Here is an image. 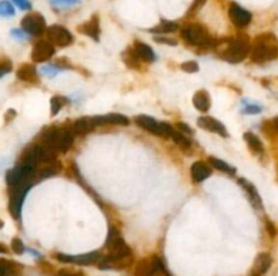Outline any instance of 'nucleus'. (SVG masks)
I'll list each match as a JSON object with an SVG mask.
<instances>
[{
  "mask_svg": "<svg viewBox=\"0 0 278 276\" xmlns=\"http://www.w3.org/2000/svg\"><path fill=\"white\" fill-rule=\"evenodd\" d=\"M212 175V168L205 161H195L190 168V176L194 183H202Z\"/></svg>",
  "mask_w": 278,
  "mask_h": 276,
  "instance_id": "nucleus-17",
  "label": "nucleus"
},
{
  "mask_svg": "<svg viewBox=\"0 0 278 276\" xmlns=\"http://www.w3.org/2000/svg\"><path fill=\"white\" fill-rule=\"evenodd\" d=\"M277 176H278V163H277Z\"/></svg>",
  "mask_w": 278,
  "mask_h": 276,
  "instance_id": "nucleus-49",
  "label": "nucleus"
},
{
  "mask_svg": "<svg viewBox=\"0 0 278 276\" xmlns=\"http://www.w3.org/2000/svg\"><path fill=\"white\" fill-rule=\"evenodd\" d=\"M57 276H84V275H83V272H79V271L61 270V271H58Z\"/></svg>",
  "mask_w": 278,
  "mask_h": 276,
  "instance_id": "nucleus-43",
  "label": "nucleus"
},
{
  "mask_svg": "<svg viewBox=\"0 0 278 276\" xmlns=\"http://www.w3.org/2000/svg\"><path fill=\"white\" fill-rule=\"evenodd\" d=\"M58 71H60V68H57L56 65H48V67H42V69H41V72L45 76H49V77L56 76L58 74Z\"/></svg>",
  "mask_w": 278,
  "mask_h": 276,
  "instance_id": "nucleus-37",
  "label": "nucleus"
},
{
  "mask_svg": "<svg viewBox=\"0 0 278 276\" xmlns=\"http://www.w3.org/2000/svg\"><path fill=\"white\" fill-rule=\"evenodd\" d=\"M278 57V38L273 33H262L251 42L250 60L255 64L273 61Z\"/></svg>",
  "mask_w": 278,
  "mask_h": 276,
  "instance_id": "nucleus-2",
  "label": "nucleus"
},
{
  "mask_svg": "<svg viewBox=\"0 0 278 276\" xmlns=\"http://www.w3.org/2000/svg\"><path fill=\"white\" fill-rule=\"evenodd\" d=\"M175 129L178 130V131H181V133H183L185 135H192L193 134V130L190 129V126L186 124H183V122H178V124L175 125Z\"/></svg>",
  "mask_w": 278,
  "mask_h": 276,
  "instance_id": "nucleus-40",
  "label": "nucleus"
},
{
  "mask_svg": "<svg viewBox=\"0 0 278 276\" xmlns=\"http://www.w3.org/2000/svg\"><path fill=\"white\" fill-rule=\"evenodd\" d=\"M15 15V8L8 0H1L0 1V17L10 18Z\"/></svg>",
  "mask_w": 278,
  "mask_h": 276,
  "instance_id": "nucleus-30",
  "label": "nucleus"
},
{
  "mask_svg": "<svg viewBox=\"0 0 278 276\" xmlns=\"http://www.w3.org/2000/svg\"><path fill=\"white\" fill-rule=\"evenodd\" d=\"M68 101V99H65L63 96H53L51 99V115L52 117H55L57 114L60 113V110L64 107V104Z\"/></svg>",
  "mask_w": 278,
  "mask_h": 276,
  "instance_id": "nucleus-29",
  "label": "nucleus"
},
{
  "mask_svg": "<svg viewBox=\"0 0 278 276\" xmlns=\"http://www.w3.org/2000/svg\"><path fill=\"white\" fill-rule=\"evenodd\" d=\"M262 111V107L261 106H258V104H247V106H244V108L242 110V114H259Z\"/></svg>",
  "mask_w": 278,
  "mask_h": 276,
  "instance_id": "nucleus-38",
  "label": "nucleus"
},
{
  "mask_svg": "<svg viewBox=\"0 0 278 276\" xmlns=\"http://www.w3.org/2000/svg\"><path fill=\"white\" fill-rule=\"evenodd\" d=\"M197 125H198V127L201 129L206 130V131H210V133H215V134H219L222 135V137H228V131L225 129V126L220 122V121H217V119L212 118V117H199L197 119Z\"/></svg>",
  "mask_w": 278,
  "mask_h": 276,
  "instance_id": "nucleus-11",
  "label": "nucleus"
},
{
  "mask_svg": "<svg viewBox=\"0 0 278 276\" xmlns=\"http://www.w3.org/2000/svg\"><path fill=\"white\" fill-rule=\"evenodd\" d=\"M265 124L270 127V129L273 130V131H276V133H278V117L277 118L272 119V121H267V122H265Z\"/></svg>",
  "mask_w": 278,
  "mask_h": 276,
  "instance_id": "nucleus-45",
  "label": "nucleus"
},
{
  "mask_svg": "<svg viewBox=\"0 0 278 276\" xmlns=\"http://www.w3.org/2000/svg\"><path fill=\"white\" fill-rule=\"evenodd\" d=\"M56 259L61 263H68V264H78V265H91L99 259V252H88L83 254H65V253H56Z\"/></svg>",
  "mask_w": 278,
  "mask_h": 276,
  "instance_id": "nucleus-10",
  "label": "nucleus"
},
{
  "mask_svg": "<svg viewBox=\"0 0 278 276\" xmlns=\"http://www.w3.org/2000/svg\"><path fill=\"white\" fill-rule=\"evenodd\" d=\"M135 124L141 127L142 130H145L148 133H151L153 135H158V137H162V131H160V124L158 121H155L152 117L149 115H137L135 118Z\"/></svg>",
  "mask_w": 278,
  "mask_h": 276,
  "instance_id": "nucleus-15",
  "label": "nucleus"
},
{
  "mask_svg": "<svg viewBox=\"0 0 278 276\" xmlns=\"http://www.w3.org/2000/svg\"><path fill=\"white\" fill-rule=\"evenodd\" d=\"M155 41H156L158 44H166V45H170V46L178 45V42H176V41L168 40V38H165V37H155Z\"/></svg>",
  "mask_w": 278,
  "mask_h": 276,
  "instance_id": "nucleus-44",
  "label": "nucleus"
},
{
  "mask_svg": "<svg viewBox=\"0 0 278 276\" xmlns=\"http://www.w3.org/2000/svg\"><path fill=\"white\" fill-rule=\"evenodd\" d=\"M92 122L97 126L101 125H121V126H128L129 125V119L126 118L125 115L122 114H105V115H95V117H91Z\"/></svg>",
  "mask_w": 278,
  "mask_h": 276,
  "instance_id": "nucleus-14",
  "label": "nucleus"
},
{
  "mask_svg": "<svg viewBox=\"0 0 278 276\" xmlns=\"http://www.w3.org/2000/svg\"><path fill=\"white\" fill-rule=\"evenodd\" d=\"M74 138L75 134L72 133L71 127H58V134H57L56 140L57 152H68L72 147V144H74Z\"/></svg>",
  "mask_w": 278,
  "mask_h": 276,
  "instance_id": "nucleus-13",
  "label": "nucleus"
},
{
  "mask_svg": "<svg viewBox=\"0 0 278 276\" xmlns=\"http://www.w3.org/2000/svg\"><path fill=\"white\" fill-rule=\"evenodd\" d=\"M122 61L125 62V65L129 69H135V71H141V62H144L136 53L133 46H129L122 51Z\"/></svg>",
  "mask_w": 278,
  "mask_h": 276,
  "instance_id": "nucleus-19",
  "label": "nucleus"
},
{
  "mask_svg": "<svg viewBox=\"0 0 278 276\" xmlns=\"http://www.w3.org/2000/svg\"><path fill=\"white\" fill-rule=\"evenodd\" d=\"M80 0H49L53 7H60V8H64V7H69V6H75L78 4Z\"/></svg>",
  "mask_w": 278,
  "mask_h": 276,
  "instance_id": "nucleus-33",
  "label": "nucleus"
},
{
  "mask_svg": "<svg viewBox=\"0 0 278 276\" xmlns=\"http://www.w3.org/2000/svg\"><path fill=\"white\" fill-rule=\"evenodd\" d=\"M15 115H17V111H15V110H8L6 113V122L15 118Z\"/></svg>",
  "mask_w": 278,
  "mask_h": 276,
  "instance_id": "nucleus-47",
  "label": "nucleus"
},
{
  "mask_svg": "<svg viewBox=\"0 0 278 276\" xmlns=\"http://www.w3.org/2000/svg\"><path fill=\"white\" fill-rule=\"evenodd\" d=\"M46 37L48 41L58 48H67L72 45L74 42V35L71 34L68 28L64 27L61 25H52L46 28Z\"/></svg>",
  "mask_w": 278,
  "mask_h": 276,
  "instance_id": "nucleus-6",
  "label": "nucleus"
},
{
  "mask_svg": "<svg viewBox=\"0 0 278 276\" xmlns=\"http://www.w3.org/2000/svg\"><path fill=\"white\" fill-rule=\"evenodd\" d=\"M181 69L185 71V72H188V74H195V72L199 71V67L195 61H186L181 64Z\"/></svg>",
  "mask_w": 278,
  "mask_h": 276,
  "instance_id": "nucleus-32",
  "label": "nucleus"
},
{
  "mask_svg": "<svg viewBox=\"0 0 278 276\" xmlns=\"http://www.w3.org/2000/svg\"><path fill=\"white\" fill-rule=\"evenodd\" d=\"M228 15H229L231 22L239 28L249 26L251 23V19H252V14L242 6H239L238 3H235V1H232L228 7Z\"/></svg>",
  "mask_w": 278,
  "mask_h": 276,
  "instance_id": "nucleus-8",
  "label": "nucleus"
},
{
  "mask_svg": "<svg viewBox=\"0 0 278 276\" xmlns=\"http://www.w3.org/2000/svg\"><path fill=\"white\" fill-rule=\"evenodd\" d=\"M272 265V256L266 252H262L256 256L255 261H254V267H252V271H251V276H261L263 275L265 272H267V270L270 268Z\"/></svg>",
  "mask_w": 278,
  "mask_h": 276,
  "instance_id": "nucleus-18",
  "label": "nucleus"
},
{
  "mask_svg": "<svg viewBox=\"0 0 278 276\" xmlns=\"http://www.w3.org/2000/svg\"><path fill=\"white\" fill-rule=\"evenodd\" d=\"M266 229H267V233L270 234L272 237L276 236V227L273 225V222L270 220H266Z\"/></svg>",
  "mask_w": 278,
  "mask_h": 276,
  "instance_id": "nucleus-46",
  "label": "nucleus"
},
{
  "mask_svg": "<svg viewBox=\"0 0 278 276\" xmlns=\"http://www.w3.org/2000/svg\"><path fill=\"white\" fill-rule=\"evenodd\" d=\"M12 3H15V6L19 7L21 10H30L31 8V3L30 0H11Z\"/></svg>",
  "mask_w": 278,
  "mask_h": 276,
  "instance_id": "nucleus-42",
  "label": "nucleus"
},
{
  "mask_svg": "<svg viewBox=\"0 0 278 276\" xmlns=\"http://www.w3.org/2000/svg\"><path fill=\"white\" fill-rule=\"evenodd\" d=\"M22 272V265L14 261L0 259V276H19Z\"/></svg>",
  "mask_w": 278,
  "mask_h": 276,
  "instance_id": "nucleus-24",
  "label": "nucleus"
},
{
  "mask_svg": "<svg viewBox=\"0 0 278 276\" xmlns=\"http://www.w3.org/2000/svg\"><path fill=\"white\" fill-rule=\"evenodd\" d=\"M262 85L272 91H278V77H266L262 79Z\"/></svg>",
  "mask_w": 278,
  "mask_h": 276,
  "instance_id": "nucleus-34",
  "label": "nucleus"
},
{
  "mask_svg": "<svg viewBox=\"0 0 278 276\" xmlns=\"http://www.w3.org/2000/svg\"><path fill=\"white\" fill-rule=\"evenodd\" d=\"M133 48H135L136 53L140 56V58H141L144 62H153L156 60L155 51H153L152 48L149 45H147V44L140 42V41H136L135 45H133Z\"/></svg>",
  "mask_w": 278,
  "mask_h": 276,
  "instance_id": "nucleus-23",
  "label": "nucleus"
},
{
  "mask_svg": "<svg viewBox=\"0 0 278 276\" xmlns=\"http://www.w3.org/2000/svg\"><path fill=\"white\" fill-rule=\"evenodd\" d=\"M3 226H4V222H3V221L0 220V229H1V227H3Z\"/></svg>",
  "mask_w": 278,
  "mask_h": 276,
  "instance_id": "nucleus-48",
  "label": "nucleus"
},
{
  "mask_svg": "<svg viewBox=\"0 0 278 276\" xmlns=\"http://www.w3.org/2000/svg\"><path fill=\"white\" fill-rule=\"evenodd\" d=\"M194 107L198 110L199 113H208L212 104L209 92L206 90H198L193 96Z\"/></svg>",
  "mask_w": 278,
  "mask_h": 276,
  "instance_id": "nucleus-21",
  "label": "nucleus"
},
{
  "mask_svg": "<svg viewBox=\"0 0 278 276\" xmlns=\"http://www.w3.org/2000/svg\"><path fill=\"white\" fill-rule=\"evenodd\" d=\"M78 31L80 34H84L87 37H90L94 41H99V37H101V25H99V15L98 14H94L92 17L87 21V22L82 23L79 27H78Z\"/></svg>",
  "mask_w": 278,
  "mask_h": 276,
  "instance_id": "nucleus-12",
  "label": "nucleus"
},
{
  "mask_svg": "<svg viewBox=\"0 0 278 276\" xmlns=\"http://www.w3.org/2000/svg\"><path fill=\"white\" fill-rule=\"evenodd\" d=\"M69 127H71V130H72V133L75 135H84L88 134L90 131H92L94 127H95V125L92 122L91 117H83V118L76 119Z\"/></svg>",
  "mask_w": 278,
  "mask_h": 276,
  "instance_id": "nucleus-20",
  "label": "nucleus"
},
{
  "mask_svg": "<svg viewBox=\"0 0 278 276\" xmlns=\"http://www.w3.org/2000/svg\"><path fill=\"white\" fill-rule=\"evenodd\" d=\"M17 77L26 83H37L38 81V74L34 65L31 64H23L22 67L17 71Z\"/></svg>",
  "mask_w": 278,
  "mask_h": 276,
  "instance_id": "nucleus-22",
  "label": "nucleus"
},
{
  "mask_svg": "<svg viewBox=\"0 0 278 276\" xmlns=\"http://www.w3.org/2000/svg\"><path fill=\"white\" fill-rule=\"evenodd\" d=\"M213 48H215L217 56L222 60L229 62V64H239V62H243L250 56L251 41L249 35L238 34L233 38L216 41Z\"/></svg>",
  "mask_w": 278,
  "mask_h": 276,
  "instance_id": "nucleus-1",
  "label": "nucleus"
},
{
  "mask_svg": "<svg viewBox=\"0 0 278 276\" xmlns=\"http://www.w3.org/2000/svg\"><path fill=\"white\" fill-rule=\"evenodd\" d=\"M182 38L186 40L189 44L198 48H209L215 45L216 41L212 38V35L208 31V28L199 25V23H190L182 28Z\"/></svg>",
  "mask_w": 278,
  "mask_h": 276,
  "instance_id": "nucleus-3",
  "label": "nucleus"
},
{
  "mask_svg": "<svg viewBox=\"0 0 278 276\" xmlns=\"http://www.w3.org/2000/svg\"><path fill=\"white\" fill-rule=\"evenodd\" d=\"M205 3H206V0H194L193 4L190 7V10H189V15H192L194 12H197L201 8V7L204 6Z\"/></svg>",
  "mask_w": 278,
  "mask_h": 276,
  "instance_id": "nucleus-41",
  "label": "nucleus"
},
{
  "mask_svg": "<svg viewBox=\"0 0 278 276\" xmlns=\"http://www.w3.org/2000/svg\"><path fill=\"white\" fill-rule=\"evenodd\" d=\"M55 45L51 41L40 40L37 41L31 50V60L33 62H45L49 61L55 56Z\"/></svg>",
  "mask_w": 278,
  "mask_h": 276,
  "instance_id": "nucleus-9",
  "label": "nucleus"
},
{
  "mask_svg": "<svg viewBox=\"0 0 278 276\" xmlns=\"http://www.w3.org/2000/svg\"><path fill=\"white\" fill-rule=\"evenodd\" d=\"M136 276H171L159 256H149L140 260L135 267Z\"/></svg>",
  "mask_w": 278,
  "mask_h": 276,
  "instance_id": "nucleus-5",
  "label": "nucleus"
},
{
  "mask_svg": "<svg viewBox=\"0 0 278 276\" xmlns=\"http://www.w3.org/2000/svg\"><path fill=\"white\" fill-rule=\"evenodd\" d=\"M170 138L175 142L178 147L182 148V149H190V148H192V141H190V138H189L188 135H185L183 133H181V131H178L176 129L172 131V134H171Z\"/></svg>",
  "mask_w": 278,
  "mask_h": 276,
  "instance_id": "nucleus-28",
  "label": "nucleus"
},
{
  "mask_svg": "<svg viewBox=\"0 0 278 276\" xmlns=\"http://www.w3.org/2000/svg\"><path fill=\"white\" fill-rule=\"evenodd\" d=\"M174 130L175 129H174L170 124H167V122H160V131H162V137H168V138H170Z\"/></svg>",
  "mask_w": 278,
  "mask_h": 276,
  "instance_id": "nucleus-36",
  "label": "nucleus"
},
{
  "mask_svg": "<svg viewBox=\"0 0 278 276\" xmlns=\"http://www.w3.org/2000/svg\"><path fill=\"white\" fill-rule=\"evenodd\" d=\"M208 161H209L210 165H212L213 168L217 169V171H220V172H224V174H228V175H231V176L235 175V171H236V169L233 168V167H231V165L225 163V161L220 160V158L210 156V157L208 158Z\"/></svg>",
  "mask_w": 278,
  "mask_h": 276,
  "instance_id": "nucleus-27",
  "label": "nucleus"
},
{
  "mask_svg": "<svg viewBox=\"0 0 278 276\" xmlns=\"http://www.w3.org/2000/svg\"><path fill=\"white\" fill-rule=\"evenodd\" d=\"M11 248L17 254L25 253V251H26V248H25V245H23V243H22V240H21V238H18V237H15V238L12 240Z\"/></svg>",
  "mask_w": 278,
  "mask_h": 276,
  "instance_id": "nucleus-35",
  "label": "nucleus"
},
{
  "mask_svg": "<svg viewBox=\"0 0 278 276\" xmlns=\"http://www.w3.org/2000/svg\"><path fill=\"white\" fill-rule=\"evenodd\" d=\"M12 69V62L8 58H0V77L10 74Z\"/></svg>",
  "mask_w": 278,
  "mask_h": 276,
  "instance_id": "nucleus-31",
  "label": "nucleus"
},
{
  "mask_svg": "<svg viewBox=\"0 0 278 276\" xmlns=\"http://www.w3.org/2000/svg\"><path fill=\"white\" fill-rule=\"evenodd\" d=\"M105 248L108 249L106 256L111 257V259L121 260L133 257L131 247L125 243V240L122 238L121 233L117 229H114V227H110V230H109L108 238H106V243H105Z\"/></svg>",
  "mask_w": 278,
  "mask_h": 276,
  "instance_id": "nucleus-4",
  "label": "nucleus"
},
{
  "mask_svg": "<svg viewBox=\"0 0 278 276\" xmlns=\"http://www.w3.org/2000/svg\"><path fill=\"white\" fill-rule=\"evenodd\" d=\"M22 30H25L28 35L33 37H38L46 33V21L45 18L41 15L40 12H30L26 17H23L22 22Z\"/></svg>",
  "mask_w": 278,
  "mask_h": 276,
  "instance_id": "nucleus-7",
  "label": "nucleus"
},
{
  "mask_svg": "<svg viewBox=\"0 0 278 276\" xmlns=\"http://www.w3.org/2000/svg\"><path fill=\"white\" fill-rule=\"evenodd\" d=\"M238 181H239V184L243 187V190L246 191V194H247V197H249V199H250V202L252 203V206L258 210H263L262 198H261V195H259L258 190L255 188V186H254L252 183H250V181H247L246 179H243V177L238 179Z\"/></svg>",
  "mask_w": 278,
  "mask_h": 276,
  "instance_id": "nucleus-16",
  "label": "nucleus"
},
{
  "mask_svg": "<svg viewBox=\"0 0 278 276\" xmlns=\"http://www.w3.org/2000/svg\"><path fill=\"white\" fill-rule=\"evenodd\" d=\"M179 28L178 26V23L175 22H171V21H160L155 27L149 28L148 31L149 33H153V34H167V33H174Z\"/></svg>",
  "mask_w": 278,
  "mask_h": 276,
  "instance_id": "nucleus-26",
  "label": "nucleus"
},
{
  "mask_svg": "<svg viewBox=\"0 0 278 276\" xmlns=\"http://www.w3.org/2000/svg\"><path fill=\"white\" fill-rule=\"evenodd\" d=\"M11 35L18 41H23L26 40L28 37V34L25 31V30H21V28H12L11 30Z\"/></svg>",
  "mask_w": 278,
  "mask_h": 276,
  "instance_id": "nucleus-39",
  "label": "nucleus"
},
{
  "mask_svg": "<svg viewBox=\"0 0 278 276\" xmlns=\"http://www.w3.org/2000/svg\"><path fill=\"white\" fill-rule=\"evenodd\" d=\"M243 138L244 141L247 142V145L250 147L251 151L255 153V154H261V153H263V144H262L261 140L258 138V135H255L254 133H251V131H246L243 134Z\"/></svg>",
  "mask_w": 278,
  "mask_h": 276,
  "instance_id": "nucleus-25",
  "label": "nucleus"
}]
</instances>
